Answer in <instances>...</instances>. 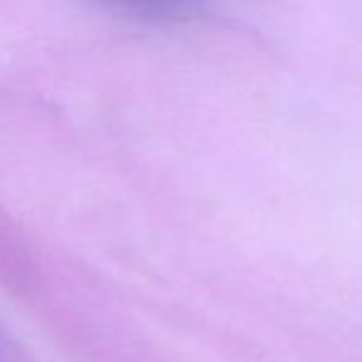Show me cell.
<instances>
[{
  "instance_id": "obj_1",
  "label": "cell",
  "mask_w": 362,
  "mask_h": 362,
  "mask_svg": "<svg viewBox=\"0 0 362 362\" xmlns=\"http://www.w3.org/2000/svg\"><path fill=\"white\" fill-rule=\"evenodd\" d=\"M116 3H126V5H139V8L170 10V8H182V5H190L192 0H116Z\"/></svg>"
}]
</instances>
